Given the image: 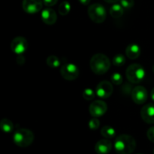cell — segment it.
Listing matches in <instances>:
<instances>
[{
  "mask_svg": "<svg viewBox=\"0 0 154 154\" xmlns=\"http://www.w3.org/2000/svg\"><path fill=\"white\" fill-rule=\"evenodd\" d=\"M136 148V141L129 134H121L116 137L114 149L118 154H132Z\"/></svg>",
  "mask_w": 154,
  "mask_h": 154,
  "instance_id": "obj_1",
  "label": "cell"
},
{
  "mask_svg": "<svg viewBox=\"0 0 154 154\" xmlns=\"http://www.w3.org/2000/svg\"><path fill=\"white\" fill-rule=\"evenodd\" d=\"M91 70L96 75H103L106 73L111 67V61L105 54L98 53L91 57L90 61Z\"/></svg>",
  "mask_w": 154,
  "mask_h": 154,
  "instance_id": "obj_2",
  "label": "cell"
},
{
  "mask_svg": "<svg viewBox=\"0 0 154 154\" xmlns=\"http://www.w3.org/2000/svg\"><path fill=\"white\" fill-rule=\"evenodd\" d=\"M35 135L28 128H20L17 130L13 136V140L20 147H27L32 143Z\"/></svg>",
  "mask_w": 154,
  "mask_h": 154,
  "instance_id": "obj_3",
  "label": "cell"
},
{
  "mask_svg": "<svg viewBox=\"0 0 154 154\" xmlns=\"http://www.w3.org/2000/svg\"><path fill=\"white\" fill-rule=\"evenodd\" d=\"M126 75L131 83L138 84L144 80L145 77V69L138 63L130 64L126 69Z\"/></svg>",
  "mask_w": 154,
  "mask_h": 154,
  "instance_id": "obj_4",
  "label": "cell"
},
{
  "mask_svg": "<svg viewBox=\"0 0 154 154\" xmlns=\"http://www.w3.org/2000/svg\"><path fill=\"white\" fill-rule=\"evenodd\" d=\"M87 12L91 21L96 24H102L106 19V10L105 7L99 3H95L89 6Z\"/></svg>",
  "mask_w": 154,
  "mask_h": 154,
  "instance_id": "obj_5",
  "label": "cell"
},
{
  "mask_svg": "<svg viewBox=\"0 0 154 154\" xmlns=\"http://www.w3.org/2000/svg\"><path fill=\"white\" fill-rule=\"evenodd\" d=\"M60 74L64 79L73 81L79 75V69L75 64L68 63L63 65L60 68Z\"/></svg>",
  "mask_w": 154,
  "mask_h": 154,
  "instance_id": "obj_6",
  "label": "cell"
},
{
  "mask_svg": "<svg viewBox=\"0 0 154 154\" xmlns=\"http://www.w3.org/2000/svg\"><path fill=\"white\" fill-rule=\"evenodd\" d=\"M108 110L107 104L101 100L93 101L89 107V112L93 117L98 118L105 114Z\"/></svg>",
  "mask_w": 154,
  "mask_h": 154,
  "instance_id": "obj_7",
  "label": "cell"
},
{
  "mask_svg": "<svg viewBox=\"0 0 154 154\" xmlns=\"http://www.w3.org/2000/svg\"><path fill=\"white\" fill-rule=\"evenodd\" d=\"M113 91H114V87H113L112 83L106 81V80L100 82L96 85V95L100 98H102V99H106V98L111 97Z\"/></svg>",
  "mask_w": 154,
  "mask_h": 154,
  "instance_id": "obj_8",
  "label": "cell"
},
{
  "mask_svg": "<svg viewBox=\"0 0 154 154\" xmlns=\"http://www.w3.org/2000/svg\"><path fill=\"white\" fill-rule=\"evenodd\" d=\"M29 46L26 39L23 36H17L11 42V49L14 53L21 55L27 50Z\"/></svg>",
  "mask_w": 154,
  "mask_h": 154,
  "instance_id": "obj_9",
  "label": "cell"
},
{
  "mask_svg": "<svg viewBox=\"0 0 154 154\" xmlns=\"http://www.w3.org/2000/svg\"><path fill=\"white\" fill-rule=\"evenodd\" d=\"M148 98L147 91L144 86L138 85L134 88L132 91V99L136 104H143Z\"/></svg>",
  "mask_w": 154,
  "mask_h": 154,
  "instance_id": "obj_10",
  "label": "cell"
},
{
  "mask_svg": "<svg viewBox=\"0 0 154 154\" xmlns=\"http://www.w3.org/2000/svg\"><path fill=\"white\" fill-rule=\"evenodd\" d=\"M42 0H23L22 8L28 14H35L40 11L43 6Z\"/></svg>",
  "mask_w": 154,
  "mask_h": 154,
  "instance_id": "obj_11",
  "label": "cell"
},
{
  "mask_svg": "<svg viewBox=\"0 0 154 154\" xmlns=\"http://www.w3.org/2000/svg\"><path fill=\"white\" fill-rule=\"evenodd\" d=\"M141 119L148 124H154V104H147L141 110Z\"/></svg>",
  "mask_w": 154,
  "mask_h": 154,
  "instance_id": "obj_12",
  "label": "cell"
},
{
  "mask_svg": "<svg viewBox=\"0 0 154 154\" xmlns=\"http://www.w3.org/2000/svg\"><path fill=\"white\" fill-rule=\"evenodd\" d=\"M42 20L47 25H54L57 21V15L55 11L52 8L44 9L41 14Z\"/></svg>",
  "mask_w": 154,
  "mask_h": 154,
  "instance_id": "obj_13",
  "label": "cell"
},
{
  "mask_svg": "<svg viewBox=\"0 0 154 154\" xmlns=\"http://www.w3.org/2000/svg\"><path fill=\"white\" fill-rule=\"evenodd\" d=\"M112 149V143L108 139L99 140L95 145V150L97 154H108Z\"/></svg>",
  "mask_w": 154,
  "mask_h": 154,
  "instance_id": "obj_14",
  "label": "cell"
},
{
  "mask_svg": "<svg viewBox=\"0 0 154 154\" xmlns=\"http://www.w3.org/2000/svg\"><path fill=\"white\" fill-rule=\"evenodd\" d=\"M126 54L128 58L131 60H135L141 54V48L135 43L129 44L126 48Z\"/></svg>",
  "mask_w": 154,
  "mask_h": 154,
  "instance_id": "obj_15",
  "label": "cell"
},
{
  "mask_svg": "<svg viewBox=\"0 0 154 154\" xmlns=\"http://www.w3.org/2000/svg\"><path fill=\"white\" fill-rule=\"evenodd\" d=\"M123 8L120 4H114L110 8V14L114 18H119L123 16L124 13Z\"/></svg>",
  "mask_w": 154,
  "mask_h": 154,
  "instance_id": "obj_16",
  "label": "cell"
},
{
  "mask_svg": "<svg viewBox=\"0 0 154 154\" xmlns=\"http://www.w3.org/2000/svg\"><path fill=\"white\" fill-rule=\"evenodd\" d=\"M101 134L106 139H111L115 137L116 131L113 127L110 125H104L101 129Z\"/></svg>",
  "mask_w": 154,
  "mask_h": 154,
  "instance_id": "obj_17",
  "label": "cell"
},
{
  "mask_svg": "<svg viewBox=\"0 0 154 154\" xmlns=\"http://www.w3.org/2000/svg\"><path fill=\"white\" fill-rule=\"evenodd\" d=\"M0 128L5 133H11L14 129V124L8 119H2L0 121Z\"/></svg>",
  "mask_w": 154,
  "mask_h": 154,
  "instance_id": "obj_18",
  "label": "cell"
},
{
  "mask_svg": "<svg viewBox=\"0 0 154 154\" xmlns=\"http://www.w3.org/2000/svg\"><path fill=\"white\" fill-rule=\"evenodd\" d=\"M46 63L48 66H50V67L57 68L60 66V64H61V61H60L59 57H57V56L51 55L47 58Z\"/></svg>",
  "mask_w": 154,
  "mask_h": 154,
  "instance_id": "obj_19",
  "label": "cell"
},
{
  "mask_svg": "<svg viewBox=\"0 0 154 154\" xmlns=\"http://www.w3.org/2000/svg\"><path fill=\"white\" fill-rule=\"evenodd\" d=\"M59 13L62 16H66L71 11V5L69 2L63 1L59 6Z\"/></svg>",
  "mask_w": 154,
  "mask_h": 154,
  "instance_id": "obj_20",
  "label": "cell"
},
{
  "mask_svg": "<svg viewBox=\"0 0 154 154\" xmlns=\"http://www.w3.org/2000/svg\"><path fill=\"white\" fill-rule=\"evenodd\" d=\"M112 63L116 66H122L126 63V57L122 54H117L113 58Z\"/></svg>",
  "mask_w": 154,
  "mask_h": 154,
  "instance_id": "obj_21",
  "label": "cell"
},
{
  "mask_svg": "<svg viewBox=\"0 0 154 154\" xmlns=\"http://www.w3.org/2000/svg\"><path fill=\"white\" fill-rule=\"evenodd\" d=\"M95 96H96V92L92 88H87L84 89L83 91V98L87 101H92L94 99Z\"/></svg>",
  "mask_w": 154,
  "mask_h": 154,
  "instance_id": "obj_22",
  "label": "cell"
},
{
  "mask_svg": "<svg viewBox=\"0 0 154 154\" xmlns=\"http://www.w3.org/2000/svg\"><path fill=\"white\" fill-rule=\"evenodd\" d=\"M111 79L112 83H114V85H119L123 82V76H122L121 74L118 73V72L113 73Z\"/></svg>",
  "mask_w": 154,
  "mask_h": 154,
  "instance_id": "obj_23",
  "label": "cell"
},
{
  "mask_svg": "<svg viewBox=\"0 0 154 154\" xmlns=\"http://www.w3.org/2000/svg\"><path fill=\"white\" fill-rule=\"evenodd\" d=\"M89 128L92 130H96L97 128H99V125H100V122H99V119L97 118L93 117V119H91L89 122Z\"/></svg>",
  "mask_w": 154,
  "mask_h": 154,
  "instance_id": "obj_24",
  "label": "cell"
},
{
  "mask_svg": "<svg viewBox=\"0 0 154 154\" xmlns=\"http://www.w3.org/2000/svg\"><path fill=\"white\" fill-rule=\"evenodd\" d=\"M120 2L125 9H129L134 6V0H120Z\"/></svg>",
  "mask_w": 154,
  "mask_h": 154,
  "instance_id": "obj_25",
  "label": "cell"
},
{
  "mask_svg": "<svg viewBox=\"0 0 154 154\" xmlns=\"http://www.w3.org/2000/svg\"><path fill=\"white\" fill-rule=\"evenodd\" d=\"M147 138H148L150 141L154 143V126L150 127V128L147 130Z\"/></svg>",
  "mask_w": 154,
  "mask_h": 154,
  "instance_id": "obj_26",
  "label": "cell"
},
{
  "mask_svg": "<svg viewBox=\"0 0 154 154\" xmlns=\"http://www.w3.org/2000/svg\"><path fill=\"white\" fill-rule=\"evenodd\" d=\"M58 0H43V3L47 7H51L55 5L57 3Z\"/></svg>",
  "mask_w": 154,
  "mask_h": 154,
  "instance_id": "obj_27",
  "label": "cell"
},
{
  "mask_svg": "<svg viewBox=\"0 0 154 154\" xmlns=\"http://www.w3.org/2000/svg\"><path fill=\"white\" fill-rule=\"evenodd\" d=\"M78 1L80 2L81 4L84 5H87L90 4L91 0H78Z\"/></svg>",
  "mask_w": 154,
  "mask_h": 154,
  "instance_id": "obj_28",
  "label": "cell"
},
{
  "mask_svg": "<svg viewBox=\"0 0 154 154\" xmlns=\"http://www.w3.org/2000/svg\"><path fill=\"white\" fill-rule=\"evenodd\" d=\"M104 1L108 3H116L117 2L120 1V0H104Z\"/></svg>",
  "mask_w": 154,
  "mask_h": 154,
  "instance_id": "obj_29",
  "label": "cell"
},
{
  "mask_svg": "<svg viewBox=\"0 0 154 154\" xmlns=\"http://www.w3.org/2000/svg\"><path fill=\"white\" fill-rule=\"evenodd\" d=\"M150 96H151V99L154 101V88L151 90V92H150Z\"/></svg>",
  "mask_w": 154,
  "mask_h": 154,
  "instance_id": "obj_30",
  "label": "cell"
},
{
  "mask_svg": "<svg viewBox=\"0 0 154 154\" xmlns=\"http://www.w3.org/2000/svg\"><path fill=\"white\" fill-rule=\"evenodd\" d=\"M153 154H154V149H153Z\"/></svg>",
  "mask_w": 154,
  "mask_h": 154,
  "instance_id": "obj_31",
  "label": "cell"
},
{
  "mask_svg": "<svg viewBox=\"0 0 154 154\" xmlns=\"http://www.w3.org/2000/svg\"><path fill=\"white\" fill-rule=\"evenodd\" d=\"M139 154H141V153H139Z\"/></svg>",
  "mask_w": 154,
  "mask_h": 154,
  "instance_id": "obj_32",
  "label": "cell"
}]
</instances>
